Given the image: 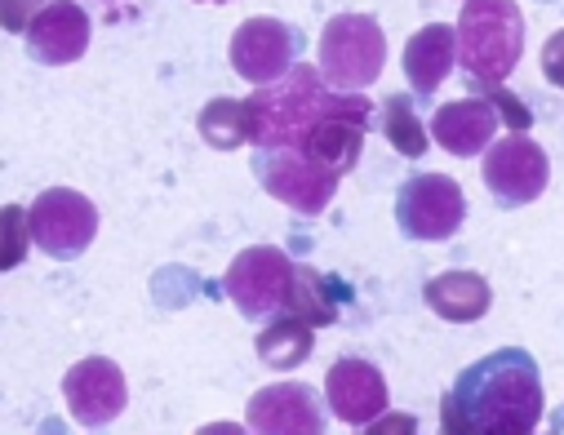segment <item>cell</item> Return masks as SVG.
Segmentation results:
<instances>
[{
	"mask_svg": "<svg viewBox=\"0 0 564 435\" xmlns=\"http://www.w3.org/2000/svg\"><path fill=\"white\" fill-rule=\"evenodd\" d=\"M294 271L299 262L275 249V244H253V249H240L223 275V289L231 307L245 316V320H275L280 312H290V298H294Z\"/></svg>",
	"mask_w": 564,
	"mask_h": 435,
	"instance_id": "277c9868",
	"label": "cell"
},
{
	"mask_svg": "<svg viewBox=\"0 0 564 435\" xmlns=\"http://www.w3.org/2000/svg\"><path fill=\"white\" fill-rule=\"evenodd\" d=\"M245 107H249V142H253L258 152L303 148V142L312 138V129H321L325 120L373 111L369 98L347 94V89H334L325 80V72L312 67V63L290 67L285 76L271 80V85H258L245 98Z\"/></svg>",
	"mask_w": 564,
	"mask_h": 435,
	"instance_id": "7a4b0ae2",
	"label": "cell"
},
{
	"mask_svg": "<svg viewBox=\"0 0 564 435\" xmlns=\"http://www.w3.org/2000/svg\"><path fill=\"white\" fill-rule=\"evenodd\" d=\"M542 422V378L524 347H502L454 378L441 400L449 435H529Z\"/></svg>",
	"mask_w": 564,
	"mask_h": 435,
	"instance_id": "6da1fadb",
	"label": "cell"
},
{
	"mask_svg": "<svg viewBox=\"0 0 564 435\" xmlns=\"http://www.w3.org/2000/svg\"><path fill=\"white\" fill-rule=\"evenodd\" d=\"M258 360L271 365V369H299L312 347H316V325L294 316V312H280L262 334H258Z\"/></svg>",
	"mask_w": 564,
	"mask_h": 435,
	"instance_id": "ac0fdd59",
	"label": "cell"
},
{
	"mask_svg": "<svg viewBox=\"0 0 564 435\" xmlns=\"http://www.w3.org/2000/svg\"><path fill=\"white\" fill-rule=\"evenodd\" d=\"M89 36H94L89 14L76 6V0H50V6L32 19V28L23 32L28 54L41 67H67V63H76L89 50Z\"/></svg>",
	"mask_w": 564,
	"mask_h": 435,
	"instance_id": "4fadbf2b",
	"label": "cell"
},
{
	"mask_svg": "<svg viewBox=\"0 0 564 435\" xmlns=\"http://www.w3.org/2000/svg\"><path fill=\"white\" fill-rule=\"evenodd\" d=\"M325 400H329L334 417H343L351 426H365L378 413H387V378L369 360L347 356L325 373Z\"/></svg>",
	"mask_w": 564,
	"mask_h": 435,
	"instance_id": "9a60e30c",
	"label": "cell"
},
{
	"mask_svg": "<svg viewBox=\"0 0 564 435\" xmlns=\"http://www.w3.org/2000/svg\"><path fill=\"white\" fill-rule=\"evenodd\" d=\"M253 174L262 183L267 196H275L280 205H290L294 214H325V205L334 200L338 192V178L334 170H325L316 156H307L303 148H271V152H258L253 156Z\"/></svg>",
	"mask_w": 564,
	"mask_h": 435,
	"instance_id": "8992f818",
	"label": "cell"
},
{
	"mask_svg": "<svg viewBox=\"0 0 564 435\" xmlns=\"http://www.w3.org/2000/svg\"><path fill=\"white\" fill-rule=\"evenodd\" d=\"M299 54V32L280 19H245L231 32V67L249 80V85H271L294 67Z\"/></svg>",
	"mask_w": 564,
	"mask_h": 435,
	"instance_id": "30bf717a",
	"label": "cell"
},
{
	"mask_svg": "<svg viewBox=\"0 0 564 435\" xmlns=\"http://www.w3.org/2000/svg\"><path fill=\"white\" fill-rule=\"evenodd\" d=\"M196 6H227V0H196Z\"/></svg>",
	"mask_w": 564,
	"mask_h": 435,
	"instance_id": "4316f807",
	"label": "cell"
},
{
	"mask_svg": "<svg viewBox=\"0 0 564 435\" xmlns=\"http://www.w3.org/2000/svg\"><path fill=\"white\" fill-rule=\"evenodd\" d=\"M102 6H116V0H102Z\"/></svg>",
	"mask_w": 564,
	"mask_h": 435,
	"instance_id": "83f0119b",
	"label": "cell"
},
{
	"mask_svg": "<svg viewBox=\"0 0 564 435\" xmlns=\"http://www.w3.org/2000/svg\"><path fill=\"white\" fill-rule=\"evenodd\" d=\"M382 133H387V142L400 152V156H409V161H417V156H427V129H422V120H417V102H413V94H387L382 98Z\"/></svg>",
	"mask_w": 564,
	"mask_h": 435,
	"instance_id": "ffe728a7",
	"label": "cell"
},
{
	"mask_svg": "<svg viewBox=\"0 0 564 435\" xmlns=\"http://www.w3.org/2000/svg\"><path fill=\"white\" fill-rule=\"evenodd\" d=\"M245 422H249V431H262V435H321L325 431V409L312 395V387L275 382V387H262L249 400Z\"/></svg>",
	"mask_w": 564,
	"mask_h": 435,
	"instance_id": "7c38bea8",
	"label": "cell"
},
{
	"mask_svg": "<svg viewBox=\"0 0 564 435\" xmlns=\"http://www.w3.org/2000/svg\"><path fill=\"white\" fill-rule=\"evenodd\" d=\"M28 231H32V209L10 205L6 209V267H19L28 253Z\"/></svg>",
	"mask_w": 564,
	"mask_h": 435,
	"instance_id": "603a6c76",
	"label": "cell"
},
{
	"mask_svg": "<svg viewBox=\"0 0 564 435\" xmlns=\"http://www.w3.org/2000/svg\"><path fill=\"white\" fill-rule=\"evenodd\" d=\"M63 395H67V409L80 426H107L124 413L129 404V382L120 373L116 360L107 356H89L80 365H72L63 373Z\"/></svg>",
	"mask_w": 564,
	"mask_h": 435,
	"instance_id": "8fae6325",
	"label": "cell"
},
{
	"mask_svg": "<svg viewBox=\"0 0 564 435\" xmlns=\"http://www.w3.org/2000/svg\"><path fill=\"white\" fill-rule=\"evenodd\" d=\"M485 187L502 209H520L538 200L551 183V161L529 133H507L502 142H489L485 152Z\"/></svg>",
	"mask_w": 564,
	"mask_h": 435,
	"instance_id": "9c48e42d",
	"label": "cell"
},
{
	"mask_svg": "<svg viewBox=\"0 0 564 435\" xmlns=\"http://www.w3.org/2000/svg\"><path fill=\"white\" fill-rule=\"evenodd\" d=\"M524 58V10L516 0H463L458 67L471 85H502Z\"/></svg>",
	"mask_w": 564,
	"mask_h": 435,
	"instance_id": "3957f363",
	"label": "cell"
},
{
	"mask_svg": "<svg viewBox=\"0 0 564 435\" xmlns=\"http://www.w3.org/2000/svg\"><path fill=\"white\" fill-rule=\"evenodd\" d=\"M196 129L214 152H236L240 142H249V107L236 98H214V102H205Z\"/></svg>",
	"mask_w": 564,
	"mask_h": 435,
	"instance_id": "44dd1931",
	"label": "cell"
},
{
	"mask_svg": "<svg viewBox=\"0 0 564 435\" xmlns=\"http://www.w3.org/2000/svg\"><path fill=\"white\" fill-rule=\"evenodd\" d=\"M387 36L373 14H334L321 32V72L334 89L360 94L382 76Z\"/></svg>",
	"mask_w": 564,
	"mask_h": 435,
	"instance_id": "5b68a950",
	"label": "cell"
},
{
	"mask_svg": "<svg viewBox=\"0 0 564 435\" xmlns=\"http://www.w3.org/2000/svg\"><path fill=\"white\" fill-rule=\"evenodd\" d=\"M542 76H546L555 89H564V28L542 45Z\"/></svg>",
	"mask_w": 564,
	"mask_h": 435,
	"instance_id": "d4e9b609",
	"label": "cell"
},
{
	"mask_svg": "<svg viewBox=\"0 0 564 435\" xmlns=\"http://www.w3.org/2000/svg\"><path fill=\"white\" fill-rule=\"evenodd\" d=\"M498 124H502V111H498L485 94H476V98H458V102L436 107V116H432V138L441 142L449 156L471 161V156L489 152Z\"/></svg>",
	"mask_w": 564,
	"mask_h": 435,
	"instance_id": "5bb4252c",
	"label": "cell"
},
{
	"mask_svg": "<svg viewBox=\"0 0 564 435\" xmlns=\"http://www.w3.org/2000/svg\"><path fill=\"white\" fill-rule=\"evenodd\" d=\"M467 218V192L449 174H417L395 192V227L409 240H449Z\"/></svg>",
	"mask_w": 564,
	"mask_h": 435,
	"instance_id": "52a82bcc",
	"label": "cell"
},
{
	"mask_svg": "<svg viewBox=\"0 0 564 435\" xmlns=\"http://www.w3.org/2000/svg\"><path fill=\"white\" fill-rule=\"evenodd\" d=\"M98 236V205L72 187H50L32 200V240L58 262H76Z\"/></svg>",
	"mask_w": 564,
	"mask_h": 435,
	"instance_id": "ba28073f",
	"label": "cell"
},
{
	"mask_svg": "<svg viewBox=\"0 0 564 435\" xmlns=\"http://www.w3.org/2000/svg\"><path fill=\"white\" fill-rule=\"evenodd\" d=\"M369 431H413V417H387V422H378Z\"/></svg>",
	"mask_w": 564,
	"mask_h": 435,
	"instance_id": "484cf974",
	"label": "cell"
},
{
	"mask_svg": "<svg viewBox=\"0 0 564 435\" xmlns=\"http://www.w3.org/2000/svg\"><path fill=\"white\" fill-rule=\"evenodd\" d=\"M422 298H427V307H432L441 320H449V325H471V320H480V316L489 312L494 289H489V280L476 275V271H441V275L427 280Z\"/></svg>",
	"mask_w": 564,
	"mask_h": 435,
	"instance_id": "e0dca14e",
	"label": "cell"
},
{
	"mask_svg": "<svg viewBox=\"0 0 564 435\" xmlns=\"http://www.w3.org/2000/svg\"><path fill=\"white\" fill-rule=\"evenodd\" d=\"M50 6V0H0V14H6V28L10 32H28L32 19Z\"/></svg>",
	"mask_w": 564,
	"mask_h": 435,
	"instance_id": "cb8c5ba5",
	"label": "cell"
},
{
	"mask_svg": "<svg viewBox=\"0 0 564 435\" xmlns=\"http://www.w3.org/2000/svg\"><path fill=\"white\" fill-rule=\"evenodd\" d=\"M454 58H458V28L449 23H427L417 36H409L404 45V76H409V89L417 98H432L445 76L454 72Z\"/></svg>",
	"mask_w": 564,
	"mask_h": 435,
	"instance_id": "2e32d148",
	"label": "cell"
},
{
	"mask_svg": "<svg viewBox=\"0 0 564 435\" xmlns=\"http://www.w3.org/2000/svg\"><path fill=\"white\" fill-rule=\"evenodd\" d=\"M343 298H347V289H343L334 275H325V271H316V267H299V271H294V298H290V312L303 316V320H312L316 329L338 325Z\"/></svg>",
	"mask_w": 564,
	"mask_h": 435,
	"instance_id": "d6986e66",
	"label": "cell"
},
{
	"mask_svg": "<svg viewBox=\"0 0 564 435\" xmlns=\"http://www.w3.org/2000/svg\"><path fill=\"white\" fill-rule=\"evenodd\" d=\"M476 94H485L498 111H502V124H511V133H529V124H533V111L516 98V94H507L502 85H476Z\"/></svg>",
	"mask_w": 564,
	"mask_h": 435,
	"instance_id": "7402d4cb",
	"label": "cell"
}]
</instances>
